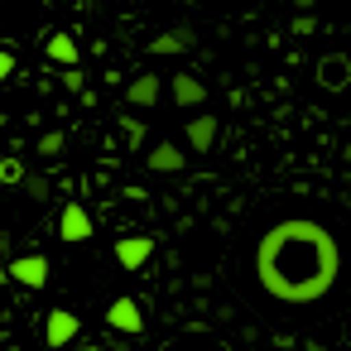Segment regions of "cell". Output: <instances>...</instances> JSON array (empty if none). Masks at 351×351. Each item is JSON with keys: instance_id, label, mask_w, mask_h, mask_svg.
Here are the masks:
<instances>
[{"instance_id": "277c9868", "label": "cell", "mask_w": 351, "mask_h": 351, "mask_svg": "<svg viewBox=\"0 0 351 351\" xmlns=\"http://www.w3.org/2000/svg\"><path fill=\"white\" fill-rule=\"evenodd\" d=\"M15 274L25 284H44V260H25V265H15Z\"/></svg>"}, {"instance_id": "3957f363", "label": "cell", "mask_w": 351, "mask_h": 351, "mask_svg": "<svg viewBox=\"0 0 351 351\" xmlns=\"http://www.w3.org/2000/svg\"><path fill=\"white\" fill-rule=\"evenodd\" d=\"M63 231H68V241H87V217L82 212H68L63 217Z\"/></svg>"}, {"instance_id": "7a4b0ae2", "label": "cell", "mask_w": 351, "mask_h": 351, "mask_svg": "<svg viewBox=\"0 0 351 351\" xmlns=\"http://www.w3.org/2000/svg\"><path fill=\"white\" fill-rule=\"evenodd\" d=\"M111 317H116L125 332H135V327H140V317H135V303H130V298H121V303L111 308Z\"/></svg>"}, {"instance_id": "6da1fadb", "label": "cell", "mask_w": 351, "mask_h": 351, "mask_svg": "<svg viewBox=\"0 0 351 351\" xmlns=\"http://www.w3.org/2000/svg\"><path fill=\"white\" fill-rule=\"evenodd\" d=\"M255 279L279 303H317L341 279V245L322 221L284 217L255 245Z\"/></svg>"}]
</instances>
